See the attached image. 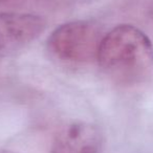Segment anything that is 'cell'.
<instances>
[{"instance_id": "cell-1", "label": "cell", "mask_w": 153, "mask_h": 153, "mask_svg": "<svg viewBox=\"0 0 153 153\" xmlns=\"http://www.w3.org/2000/svg\"><path fill=\"white\" fill-rule=\"evenodd\" d=\"M97 61L117 81L138 83L153 68V44L138 27L120 24L103 36Z\"/></svg>"}, {"instance_id": "cell-2", "label": "cell", "mask_w": 153, "mask_h": 153, "mask_svg": "<svg viewBox=\"0 0 153 153\" xmlns=\"http://www.w3.org/2000/svg\"><path fill=\"white\" fill-rule=\"evenodd\" d=\"M103 36L96 21L74 20L53 30L47 38V51L65 63H88L97 60Z\"/></svg>"}, {"instance_id": "cell-6", "label": "cell", "mask_w": 153, "mask_h": 153, "mask_svg": "<svg viewBox=\"0 0 153 153\" xmlns=\"http://www.w3.org/2000/svg\"><path fill=\"white\" fill-rule=\"evenodd\" d=\"M4 1H7V0H0V3H1V2H4Z\"/></svg>"}, {"instance_id": "cell-5", "label": "cell", "mask_w": 153, "mask_h": 153, "mask_svg": "<svg viewBox=\"0 0 153 153\" xmlns=\"http://www.w3.org/2000/svg\"><path fill=\"white\" fill-rule=\"evenodd\" d=\"M0 153H13L11 151H5V150H0Z\"/></svg>"}, {"instance_id": "cell-3", "label": "cell", "mask_w": 153, "mask_h": 153, "mask_svg": "<svg viewBox=\"0 0 153 153\" xmlns=\"http://www.w3.org/2000/svg\"><path fill=\"white\" fill-rule=\"evenodd\" d=\"M46 20L32 13H0V59L21 51L46 27Z\"/></svg>"}, {"instance_id": "cell-4", "label": "cell", "mask_w": 153, "mask_h": 153, "mask_svg": "<svg viewBox=\"0 0 153 153\" xmlns=\"http://www.w3.org/2000/svg\"><path fill=\"white\" fill-rule=\"evenodd\" d=\"M104 138L96 125L74 122L56 135L51 153H103Z\"/></svg>"}]
</instances>
